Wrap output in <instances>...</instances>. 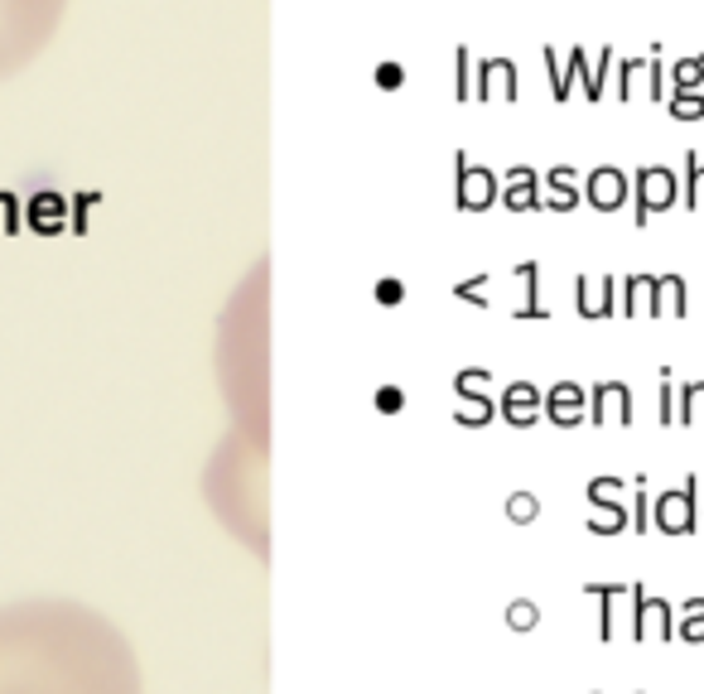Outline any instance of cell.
Segmentation results:
<instances>
[{
  "label": "cell",
  "instance_id": "6da1fadb",
  "mask_svg": "<svg viewBox=\"0 0 704 694\" xmlns=\"http://www.w3.org/2000/svg\"><path fill=\"white\" fill-rule=\"evenodd\" d=\"M68 0H0V78H15L54 44Z\"/></svg>",
  "mask_w": 704,
  "mask_h": 694
}]
</instances>
